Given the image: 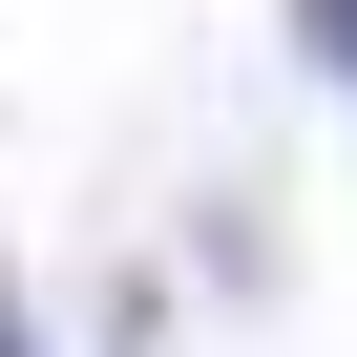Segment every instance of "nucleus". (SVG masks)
Instances as JSON below:
<instances>
[{"label": "nucleus", "mask_w": 357, "mask_h": 357, "mask_svg": "<svg viewBox=\"0 0 357 357\" xmlns=\"http://www.w3.org/2000/svg\"><path fill=\"white\" fill-rule=\"evenodd\" d=\"M0 357H43V336H22V294H0Z\"/></svg>", "instance_id": "2"}, {"label": "nucleus", "mask_w": 357, "mask_h": 357, "mask_svg": "<svg viewBox=\"0 0 357 357\" xmlns=\"http://www.w3.org/2000/svg\"><path fill=\"white\" fill-rule=\"evenodd\" d=\"M315 63H336V84H357V0H315Z\"/></svg>", "instance_id": "1"}]
</instances>
